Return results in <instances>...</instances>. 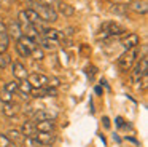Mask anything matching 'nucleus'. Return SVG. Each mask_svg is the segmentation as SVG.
I'll return each instance as SVG.
<instances>
[{"instance_id":"obj_20","label":"nucleus","mask_w":148,"mask_h":147,"mask_svg":"<svg viewBox=\"0 0 148 147\" xmlns=\"http://www.w3.org/2000/svg\"><path fill=\"white\" fill-rule=\"evenodd\" d=\"M5 134H7V137L11 142H19V141H23V134H21V131L16 130V128H10Z\"/></svg>"},{"instance_id":"obj_2","label":"nucleus","mask_w":148,"mask_h":147,"mask_svg":"<svg viewBox=\"0 0 148 147\" xmlns=\"http://www.w3.org/2000/svg\"><path fill=\"white\" fill-rule=\"evenodd\" d=\"M137 56H138V48L126 50L124 53L116 59V66L119 67L121 72H129V70L132 69V66L137 62Z\"/></svg>"},{"instance_id":"obj_22","label":"nucleus","mask_w":148,"mask_h":147,"mask_svg":"<svg viewBox=\"0 0 148 147\" xmlns=\"http://www.w3.org/2000/svg\"><path fill=\"white\" fill-rule=\"evenodd\" d=\"M127 5H124V3H112V8H110V11L115 13V15H126L127 13Z\"/></svg>"},{"instance_id":"obj_15","label":"nucleus","mask_w":148,"mask_h":147,"mask_svg":"<svg viewBox=\"0 0 148 147\" xmlns=\"http://www.w3.org/2000/svg\"><path fill=\"white\" fill-rule=\"evenodd\" d=\"M19 131H21V134H23V137H34L37 134L35 123H34V121H24Z\"/></svg>"},{"instance_id":"obj_18","label":"nucleus","mask_w":148,"mask_h":147,"mask_svg":"<svg viewBox=\"0 0 148 147\" xmlns=\"http://www.w3.org/2000/svg\"><path fill=\"white\" fill-rule=\"evenodd\" d=\"M24 15H26V18H27V22H30V24H34V26L42 24V19H40L38 13H37L34 8H27V10H24Z\"/></svg>"},{"instance_id":"obj_36","label":"nucleus","mask_w":148,"mask_h":147,"mask_svg":"<svg viewBox=\"0 0 148 147\" xmlns=\"http://www.w3.org/2000/svg\"><path fill=\"white\" fill-rule=\"evenodd\" d=\"M7 31V26H5L3 21H0V32H5Z\"/></svg>"},{"instance_id":"obj_37","label":"nucleus","mask_w":148,"mask_h":147,"mask_svg":"<svg viewBox=\"0 0 148 147\" xmlns=\"http://www.w3.org/2000/svg\"><path fill=\"white\" fill-rule=\"evenodd\" d=\"M96 94H102V88L100 86H96Z\"/></svg>"},{"instance_id":"obj_26","label":"nucleus","mask_w":148,"mask_h":147,"mask_svg":"<svg viewBox=\"0 0 148 147\" xmlns=\"http://www.w3.org/2000/svg\"><path fill=\"white\" fill-rule=\"evenodd\" d=\"M23 147H40L38 141L34 137H23Z\"/></svg>"},{"instance_id":"obj_32","label":"nucleus","mask_w":148,"mask_h":147,"mask_svg":"<svg viewBox=\"0 0 148 147\" xmlns=\"http://www.w3.org/2000/svg\"><path fill=\"white\" fill-rule=\"evenodd\" d=\"M59 0H38V3H43V5H48V6H53L56 5Z\"/></svg>"},{"instance_id":"obj_16","label":"nucleus","mask_w":148,"mask_h":147,"mask_svg":"<svg viewBox=\"0 0 148 147\" xmlns=\"http://www.w3.org/2000/svg\"><path fill=\"white\" fill-rule=\"evenodd\" d=\"M18 91L21 93V98H23V99H26V101L29 99L30 91H32V85L27 82V78L26 80H21V82H19V85H18Z\"/></svg>"},{"instance_id":"obj_3","label":"nucleus","mask_w":148,"mask_h":147,"mask_svg":"<svg viewBox=\"0 0 148 147\" xmlns=\"http://www.w3.org/2000/svg\"><path fill=\"white\" fill-rule=\"evenodd\" d=\"M35 6L37 8H34V10L38 13L42 22H56L58 21L59 15L56 13L54 6H48V5H43V3H38V2H35Z\"/></svg>"},{"instance_id":"obj_5","label":"nucleus","mask_w":148,"mask_h":147,"mask_svg":"<svg viewBox=\"0 0 148 147\" xmlns=\"http://www.w3.org/2000/svg\"><path fill=\"white\" fill-rule=\"evenodd\" d=\"M138 43H140V37L137 34H124L121 38V46L124 48V51L137 48Z\"/></svg>"},{"instance_id":"obj_14","label":"nucleus","mask_w":148,"mask_h":147,"mask_svg":"<svg viewBox=\"0 0 148 147\" xmlns=\"http://www.w3.org/2000/svg\"><path fill=\"white\" fill-rule=\"evenodd\" d=\"M7 34L10 38H14V40H19L21 37H23V31H21V24L18 21L11 22L10 26L7 27Z\"/></svg>"},{"instance_id":"obj_33","label":"nucleus","mask_w":148,"mask_h":147,"mask_svg":"<svg viewBox=\"0 0 148 147\" xmlns=\"http://www.w3.org/2000/svg\"><path fill=\"white\" fill-rule=\"evenodd\" d=\"M11 0H0V8H8Z\"/></svg>"},{"instance_id":"obj_35","label":"nucleus","mask_w":148,"mask_h":147,"mask_svg":"<svg viewBox=\"0 0 148 147\" xmlns=\"http://www.w3.org/2000/svg\"><path fill=\"white\" fill-rule=\"evenodd\" d=\"M102 121H103V126H105V128H110V118L108 117H103Z\"/></svg>"},{"instance_id":"obj_24","label":"nucleus","mask_w":148,"mask_h":147,"mask_svg":"<svg viewBox=\"0 0 148 147\" xmlns=\"http://www.w3.org/2000/svg\"><path fill=\"white\" fill-rule=\"evenodd\" d=\"M18 85H19V82L18 80H10V82L5 83L3 89L8 93H11V94H14V93H18Z\"/></svg>"},{"instance_id":"obj_21","label":"nucleus","mask_w":148,"mask_h":147,"mask_svg":"<svg viewBox=\"0 0 148 147\" xmlns=\"http://www.w3.org/2000/svg\"><path fill=\"white\" fill-rule=\"evenodd\" d=\"M8 46H10V37H8L7 31H5V32H0V54H2V53H7Z\"/></svg>"},{"instance_id":"obj_10","label":"nucleus","mask_w":148,"mask_h":147,"mask_svg":"<svg viewBox=\"0 0 148 147\" xmlns=\"http://www.w3.org/2000/svg\"><path fill=\"white\" fill-rule=\"evenodd\" d=\"M127 8L135 11V13H138V15H147L148 3H147V0H132V2H129Z\"/></svg>"},{"instance_id":"obj_4","label":"nucleus","mask_w":148,"mask_h":147,"mask_svg":"<svg viewBox=\"0 0 148 147\" xmlns=\"http://www.w3.org/2000/svg\"><path fill=\"white\" fill-rule=\"evenodd\" d=\"M145 74H148V58H147V54H143L142 59L138 61V62H135L134 70H131V82L138 83Z\"/></svg>"},{"instance_id":"obj_25","label":"nucleus","mask_w":148,"mask_h":147,"mask_svg":"<svg viewBox=\"0 0 148 147\" xmlns=\"http://www.w3.org/2000/svg\"><path fill=\"white\" fill-rule=\"evenodd\" d=\"M13 62L11 61V56L10 54H7V53H2L0 54V69H7L10 64Z\"/></svg>"},{"instance_id":"obj_39","label":"nucleus","mask_w":148,"mask_h":147,"mask_svg":"<svg viewBox=\"0 0 148 147\" xmlns=\"http://www.w3.org/2000/svg\"><path fill=\"white\" fill-rule=\"evenodd\" d=\"M10 147H16V146H14V142H11V144H10Z\"/></svg>"},{"instance_id":"obj_13","label":"nucleus","mask_w":148,"mask_h":147,"mask_svg":"<svg viewBox=\"0 0 148 147\" xmlns=\"http://www.w3.org/2000/svg\"><path fill=\"white\" fill-rule=\"evenodd\" d=\"M35 128L40 133H54L56 125H54V120H43V121H37Z\"/></svg>"},{"instance_id":"obj_28","label":"nucleus","mask_w":148,"mask_h":147,"mask_svg":"<svg viewBox=\"0 0 148 147\" xmlns=\"http://www.w3.org/2000/svg\"><path fill=\"white\" fill-rule=\"evenodd\" d=\"M30 56H32L35 61H43V58H45V56H43V50H42V48H38V46L30 53Z\"/></svg>"},{"instance_id":"obj_6","label":"nucleus","mask_w":148,"mask_h":147,"mask_svg":"<svg viewBox=\"0 0 148 147\" xmlns=\"http://www.w3.org/2000/svg\"><path fill=\"white\" fill-rule=\"evenodd\" d=\"M11 66V72H13V77L16 80H26L27 75H29V70H27V67L24 66L23 62H19V61H14V62L10 64Z\"/></svg>"},{"instance_id":"obj_8","label":"nucleus","mask_w":148,"mask_h":147,"mask_svg":"<svg viewBox=\"0 0 148 147\" xmlns=\"http://www.w3.org/2000/svg\"><path fill=\"white\" fill-rule=\"evenodd\" d=\"M21 31H23V35H24V37L32 38V40L38 42L40 32H38V29H37V26L30 24V22H24V24H21Z\"/></svg>"},{"instance_id":"obj_7","label":"nucleus","mask_w":148,"mask_h":147,"mask_svg":"<svg viewBox=\"0 0 148 147\" xmlns=\"http://www.w3.org/2000/svg\"><path fill=\"white\" fill-rule=\"evenodd\" d=\"M27 82L32 85V88H43V86L48 85V77L43 75V74L34 72L30 75H27Z\"/></svg>"},{"instance_id":"obj_1","label":"nucleus","mask_w":148,"mask_h":147,"mask_svg":"<svg viewBox=\"0 0 148 147\" xmlns=\"http://www.w3.org/2000/svg\"><path fill=\"white\" fill-rule=\"evenodd\" d=\"M127 34V31H126V27H123L121 24H118V22L115 21H107L103 22L102 26L99 27V34H97V38H102V40H105V38H113V37H121V35Z\"/></svg>"},{"instance_id":"obj_23","label":"nucleus","mask_w":148,"mask_h":147,"mask_svg":"<svg viewBox=\"0 0 148 147\" xmlns=\"http://www.w3.org/2000/svg\"><path fill=\"white\" fill-rule=\"evenodd\" d=\"M16 51L21 58H30V50L24 43H21L19 40H16Z\"/></svg>"},{"instance_id":"obj_19","label":"nucleus","mask_w":148,"mask_h":147,"mask_svg":"<svg viewBox=\"0 0 148 147\" xmlns=\"http://www.w3.org/2000/svg\"><path fill=\"white\" fill-rule=\"evenodd\" d=\"M37 43H40V48H42V50L54 51L56 48H58L59 42H56V40H49V38H43V37H40Z\"/></svg>"},{"instance_id":"obj_38","label":"nucleus","mask_w":148,"mask_h":147,"mask_svg":"<svg viewBox=\"0 0 148 147\" xmlns=\"http://www.w3.org/2000/svg\"><path fill=\"white\" fill-rule=\"evenodd\" d=\"M27 2H32V3H35V2H38V0H27Z\"/></svg>"},{"instance_id":"obj_30","label":"nucleus","mask_w":148,"mask_h":147,"mask_svg":"<svg viewBox=\"0 0 148 147\" xmlns=\"http://www.w3.org/2000/svg\"><path fill=\"white\" fill-rule=\"evenodd\" d=\"M11 141L7 137V134H2L0 133V147H10Z\"/></svg>"},{"instance_id":"obj_9","label":"nucleus","mask_w":148,"mask_h":147,"mask_svg":"<svg viewBox=\"0 0 148 147\" xmlns=\"http://www.w3.org/2000/svg\"><path fill=\"white\" fill-rule=\"evenodd\" d=\"M35 139L38 141L40 146H53L56 142V134L54 133H40L37 131Z\"/></svg>"},{"instance_id":"obj_27","label":"nucleus","mask_w":148,"mask_h":147,"mask_svg":"<svg viewBox=\"0 0 148 147\" xmlns=\"http://www.w3.org/2000/svg\"><path fill=\"white\" fill-rule=\"evenodd\" d=\"M0 101L3 102V104H7V102H13V94L8 91H5V89H2L0 91Z\"/></svg>"},{"instance_id":"obj_34","label":"nucleus","mask_w":148,"mask_h":147,"mask_svg":"<svg viewBox=\"0 0 148 147\" xmlns=\"http://www.w3.org/2000/svg\"><path fill=\"white\" fill-rule=\"evenodd\" d=\"M116 126L118 128L124 126V120H123V117H116Z\"/></svg>"},{"instance_id":"obj_12","label":"nucleus","mask_w":148,"mask_h":147,"mask_svg":"<svg viewBox=\"0 0 148 147\" xmlns=\"http://www.w3.org/2000/svg\"><path fill=\"white\" fill-rule=\"evenodd\" d=\"M56 13L58 15H62V16H67V18H70V16L75 15V8L72 5H69V3L65 2H58L56 3Z\"/></svg>"},{"instance_id":"obj_29","label":"nucleus","mask_w":148,"mask_h":147,"mask_svg":"<svg viewBox=\"0 0 148 147\" xmlns=\"http://www.w3.org/2000/svg\"><path fill=\"white\" fill-rule=\"evenodd\" d=\"M61 85V80L56 78V77H48V85L46 86H51V88H58Z\"/></svg>"},{"instance_id":"obj_31","label":"nucleus","mask_w":148,"mask_h":147,"mask_svg":"<svg viewBox=\"0 0 148 147\" xmlns=\"http://www.w3.org/2000/svg\"><path fill=\"white\" fill-rule=\"evenodd\" d=\"M138 83H142V85H140L142 89H147V86H148V74H145V75L140 78V82H138Z\"/></svg>"},{"instance_id":"obj_11","label":"nucleus","mask_w":148,"mask_h":147,"mask_svg":"<svg viewBox=\"0 0 148 147\" xmlns=\"http://www.w3.org/2000/svg\"><path fill=\"white\" fill-rule=\"evenodd\" d=\"M56 118V114H51V112L45 110V109H38V110H35L32 114V120L34 123H37V121H43V120H54Z\"/></svg>"},{"instance_id":"obj_17","label":"nucleus","mask_w":148,"mask_h":147,"mask_svg":"<svg viewBox=\"0 0 148 147\" xmlns=\"http://www.w3.org/2000/svg\"><path fill=\"white\" fill-rule=\"evenodd\" d=\"M2 112H3L5 117L8 118H13L18 115V112H19V107H18L14 102H7V104H3V107H2Z\"/></svg>"}]
</instances>
